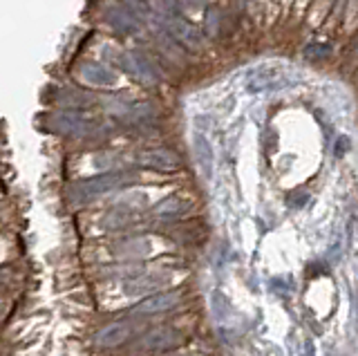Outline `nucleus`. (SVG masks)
<instances>
[{"label": "nucleus", "mask_w": 358, "mask_h": 356, "mask_svg": "<svg viewBox=\"0 0 358 356\" xmlns=\"http://www.w3.org/2000/svg\"><path fill=\"white\" fill-rule=\"evenodd\" d=\"M166 27L171 31V36L179 43H184L190 50H199L201 48V34L199 29L193 27V23H188L184 16H166Z\"/></svg>", "instance_id": "obj_1"}, {"label": "nucleus", "mask_w": 358, "mask_h": 356, "mask_svg": "<svg viewBox=\"0 0 358 356\" xmlns=\"http://www.w3.org/2000/svg\"><path fill=\"white\" fill-rule=\"evenodd\" d=\"M117 59H119V65L123 70H126L128 74H132L134 79H139L141 83L145 85H152L157 83V74L155 70L150 68V63L145 61L143 57H139V54H126V52H121L117 54Z\"/></svg>", "instance_id": "obj_2"}, {"label": "nucleus", "mask_w": 358, "mask_h": 356, "mask_svg": "<svg viewBox=\"0 0 358 356\" xmlns=\"http://www.w3.org/2000/svg\"><path fill=\"white\" fill-rule=\"evenodd\" d=\"M285 85H289V81L285 76H280L278 70L273 68H260L255 72V76H251L246 87H249V92H275V90H282Z\"/></svg>", "instance_id": "obj_3"}, {"label": "nucleus", "mask_w": 358, "mask_h": 356, "mask_svg": "<svg viewBox=\"0 0 358 356\" xmlns=\"http://www.w3.org/2000/svg\"><path fill=\"white\" fill-rule=\"evenodd\" d=\"M137 162L145 169H152V171H175L179 166L177 155L166 150V148H152V150H143Z\"/></svg>", "instance_id": "obj_4"}, {"label": "nucleus", "mask_w": 358, "mask_h": 356, "mask_svg": "<svg viewBox=\"0 0 358 356\" xmlns=\"http://www.w3.org/2000/svg\"><path fill=\"white\" fill-rule=\"evenodd\" d=\"M106 18L112 27H117L123 34H130V31L137 29V18L132 16L126 5H110L106 9Z\"/></svg>", "instance_id": "obj_5"}, {"label": "nucleus", "mask_w": 358, "mask_h": 356, "mask_svg": "<svg viewBox=\"0 0 358 356\" xmlns=\"http://www.w3.org/2000/svg\"><path fill=\"white\" fill-rule=\"evenodd\" d=\"M81 79L87 81L90 85H115L117 76L112 70H108L106 65L101 63H83L81 65Z\"/></svg>", "instance_id": "obj_6"}, {"label": "nucleus", "mask_w": 358, "mask_h": 356, "mask_svg": "<svg viewBox=\"0 0 358 356\" xmlns=\"http://www.w3.org/2000/svg\"><path fill=\"white\" fill-rule=\"evenodd\" d=\"M123 177L126 175H121V173H108V175H101V177H94V180H87L81 184V193L85 197L90 195H99V193H106L110 191V188H115L123 182Z\"/></svg>", "instance_id": "obj_7"}, {"label": "nucleus", "mask_w": 358, "mask_h": 356, "mask_svg": "<svg viewBox=\"0 0 358 356\" xmlns=\"http://www.w3.org/2000/svg\"><path fill=\"white\" fill-rule=\"evenodd\" d=\"M177 303V296L175 294H159V296H152L148 300L137 307V311H143V314H152V311H164L168 307H173Z\"/></svg>", "instance_id": "obj_8"}, {"label": "nucleus", "mask_w": 358, "mask_h": 356, "mask_svg": "<svg viewBox=\"0 0 358 356\" xmlns=\"http://www.w3.org/2000/svg\"><path fill=\"white\" fill-rule=\"evenodd\" d=\"M123 339H126V325H110V327H106L103 332H101L99 343H103V345H117Z\"/></svg>", "instance_id": "obj_9"}, {"label": "nucleus", "mask_w": 358, "mask_h": 356, "mask_svg": "<svg viewBox=\"0 0 358 356\" xmlns=\"http://www.w3.org/2000/svg\"><path fill=\"white\" fill-rule=\"evenodd\" d=\"M329 54H331V48H327V45H307L305 48L307 59H324V57H329Z\"/></svg>", "instance_id": "obj_10"}, {"label": "nucleus", "mask_w": 358, "mask_h": 356, "mask_svg": "<svg viewBox=\"0 0 358 356\" xmlns=\"http://www.w3.org/2000/svg\"><path fill=\"white\" fill-rule=\"evenodd\" d=\"M197 155H199V159L204 162L206 166L210 164V148H208L206 139H201V137H197Z\"/></svg>", "instance_id": "obj_11"}, {"label": "nucleus", "mask_w": 358, "mask_h": 356, "mask_svg": "<svg viewBox=\"0 0 358 356\" xmlns=\"http://www.w3.org/2000/svg\"><path fill=\"white\" fill-rule=\"evenodd\" d=\"M188 3H193V5H201L204 0H188Z\"/></svg>", "instance_id": "obj_12"}]
</instances>
